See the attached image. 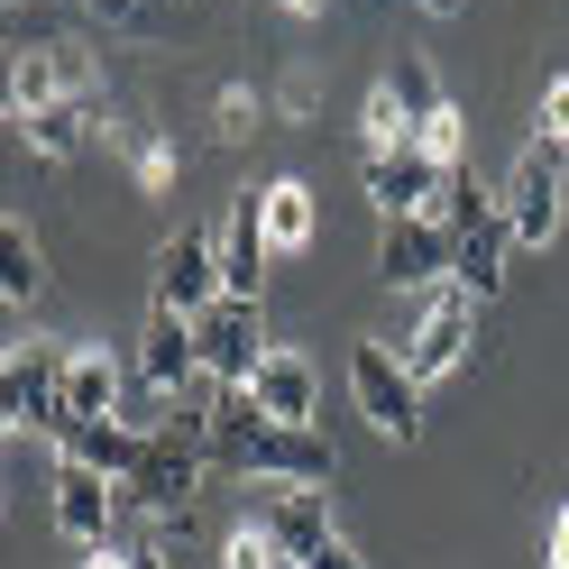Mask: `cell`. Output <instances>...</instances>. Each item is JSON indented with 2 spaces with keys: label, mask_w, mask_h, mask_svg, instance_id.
Segmentation results:
<instances>
[{
  "label": "cell",
  "mask_w": 569,
  "mask_h": 569,
  "mask_svg": "<svg viewBox=\"0 0 569 569\" xmlns=\"http://www.w3.org/2000/svg\"><path fill=\"white\" fill-rule=\"evenodd\" d=\"M202 469H211V413H174L166 432H148V459L129 469L120 506H129V515H148V523H174V532H184L193 496H202Z\"/></svg>",
  "instance_id": "1"
},
{
  "label": "cell",
  "mask_w": 569,
  "mask_h": 569,
  "mask_svg": "<svg viewBox=\"0 0 569 569\" xmlns=\"http://www.w3.org/2000/svg\"><path fill=\"white\" fill-rule=\"evenodd\" d=\"M258 523L276 532V551L295 569H359V542H349L340 515H331V487H276L258 506Z\"/></svg>",
  "instance_id": "2"
},
{
  "label": "cell",
  "mask_w": 569,
  "mask_h": 569,
  "mask_svg": "<svg viewBox=\"0 0 569 569\" xmlns=\"http://www.w3.org/2000/svg\"><path fill=\"white\" fill-rule=\"evenodd\" d=\"M64 368H74V349L56 340H19L10 368H0V413H10V432H64L74 422V405H64Z\"/></svg>",
  "instance_id": "3"
},
{
  "label": "cell",
  "mask_w": 569,
  "mask_h": 569,
  "mask_svg": "<svg viewBox=\"0 0 569 569\" xmlns=\"http://www.w3.org/2000/svg\"><path fill=\"white\" fill-rule=\"evenodd\" d=\"M349 386H359V413H368L396 450H413V441H422V377L405 368V349L359 340V349H349Z\"/></svg>",
  "instance_id": "4"
},
{
  "label": "cell",
  "mask_w": 569,
  "mask_h": 569,
  "mask_svg": "<svg viewBox=\"0 0 569 569\" xmlns=\"http://www.w3.org/2000/svg\"><path fill=\"white\" fill-rule=\"evenodd\" d=\"M560 211H569V148L551 138H523L515 148V174H506V221L523 248H551L560 239Z\"/></svg>",
  "instance_id": "5"
},
{
  "label": "cell",
  "mask_w": 569,
  "mask_h": 569,
  "mask_svg": "<svg viewBox=\"0 0 569 569\" xmlns=\"http://www.w3.org/2000/svg\"><path fill=\"white\" fill-rule=\"evenodd\" d=\"M193 340H202V377H211V386H258V368L276 359L267 312L248 303V295H221V303L193 322Z\"/></svg>",
  "instance_id": "6"
},
{
  "label": "cell",
  "mask_w": 569,
  "mask_h": 569,
  "mask_svg": "<svg viewBox=\"0 0 569 569\" xmlns=\"http://www.w3.org/2000/svg\"><path fill=\"white\" fill-rule=\"evenodd\" d=\"M157 312H184V322H202L211 303H221V239L211 230H174L157 239Z\"/></svg>",
  "instance_id": "7"
},
{
  "label": "cell",
  "mask_w": 569,
  "mask_h": 569,
  "mask_svg": "<svg viewBox=\"0 0 569 569\" xmlns=\"http://www.w3.org/2000/svg\"><path fill=\"white\" fill-rule=\"evenodd\" d=\"M450 239H459L450 284H469V303H496V295H506V258L523 248V239H515V221H506V193H487V202H478Z\"/></svg>",
  "instance_id": "8"
},
{
  "label": "cell",
  "mask_w": 569,
  "mask_h": 569,
  "mask_svg": "<svg viewBox=\"0 0 569 569\" xmlns=\"http://www.w3.org/2000/svg\"><path fill=\"white\" fill-rule=\"evenodd\" d=\"M239 469L248 478H276V487H331L340 478V450L312 432V422H267V432L239 450Z\"/></svg>",
  "instance_id": "9"
},
{
  "label": "cell",
  "mask_w": 569,
  "mask_h": 569,
  "mask_svg": "<svg viewBox=\"0 0 569 569\" xmlns=\"http://www.w3.org/2000/svg\"><path fill=\"white\" fill-rule=\"evenodd\" d=\"M469 284H432V303H422V322L405 331V368L422 377V386H441L459 359H469Z\"/></svg>",
  "instance_id": "10"
},
{
  "label": "cell",
  "mask_w": 569,
  "mask_h": 569,
  "mask_svg": "<svg viewBox=\"0 0 569 569\" xmlns=\"http://www.w3.org/2000/svg\"><path fill=\"white\" fill-rule=\"evenodd\" d=\"M450 258H459V239H450V221H432V211H413V221H386L377 230V276L386 284H441L450 276Z\"/></svg>",
  "instance_id": "11"
},
{
  "label": "cell",
  "mask_w": 569,
  "mask_h": 569,
  "mask_svg": "<svg viewBox=\"0 0 569 569\" xmlns=\"http://www.w3.org/2000/svg\"><path fill=\"white\" fill-rule=\"evenodd\" d=\"M441 184H450V174L422 157L413 138H405V148H368V202H377V221H413V211H432Z\"/></svg>",
  "instance_id": "12"
},
{
  "label": "cell",
  "mask_w": 569,
  "mask_h": 569,
  "mask_svg": "<svg viewBox=\"0 0 569 569\" xmlns=\"http://www.w3.org/2000/svg\"><path fill=\"white\" fill-rule=\"evenodd\" d=\"M120 515H129V506H120V478H101V469H64V459H56V532H64V542L101 551Z\"/></svg>",
  "instance_id": "13"
},
{
  "label": "cell",
  "mask_w": 569,
  "mask_h": 569,
  "mask_svg": "<svg viewBox=\"0 0 569 569\" xmlns=\"http://www.w3.org/2000/svg\"><path fill=\"white\" fill-rule=\"evenodd\" d=\"M193 368H202V340H193V322H184V312H148V331H138V386L174 405Z\"/></svg>",
  "instance_id": "14"
},
{
  "label": "cell",
  "mask_w": 569,
  "mask_h": 569,
  "mask_svg": "<svg viewBox=\"0 0 569 569\" xmlns=\"http://www.w3.org/2000/svg\"><path fill=\"white\" fill-rule=\"evenodd\" d=\"M211 239H221V295H248V303H258L267 258H276V248H267V221H258V193H239L230 221L211 230Z\"/></svg>",
  "instance_id": "15"
},
{
  "label": "cell",
  "mask_w": 569,
  "mask_h": 569,
  "mask_svg": "<svg viewBox=\"0 0 569 569\" xmlns=\"http://www.w3.org/2000/svg\"><path fill=\"white\" fill-rule=\"evenodd\" d=\"M56 459H64V469H101V478L129 487V469L148 459V432H129V422H64Z\"/></svg>",
  "instance_id": "16"
},
{
  "label": "cell",
  "mask_w": 569,
  "mask_h": 569,
  "mask_svg": "<svg viewBox=\"0 0 569 569\" xmlns=\"http://www.w3.org/2000/svg\"><path fill=\"white\" fill-rule=\"evenodd\" d=\"M258 221H267V248H276V258H303L312 230H322L312 184H303V174H276V184H258Z\"/></svg>",
  "instance_id": "17"
},
{
  "label": "cell",
  "mask_w": 569,
  "mask_h": 569,
  "mask_svg": "<svg viewBox=\"0 0 569 569\" xmlns=\"http://www.w3.org/2000/svg\"><path fill=\"white\" fill-rule=\"evenodd\" d=\"M248 396L267 405V422H312V413H322V377H312V359L276 349V359L258 368V386H248Z\"/></svg>",
  "instance_id": "18"
},
{
  "label": "cell",
  "mask_w": 569,
  "mask_h": 569,
  "mask_svg": "<svg viewBox=\"0 0 569 569\" xmlns=\"http://www.w3.org/2000/svg\"><path fill=\"white\" fill-rule=\"evenodd\" d=\"M64 405H74V422H120V359H111V349H74Z\"/></svg>",
  "instance_id": "19"
},
{
  "label": "cell",
  "mask_w": 569,
  "mask_h": 569,
  "mask_svg": "<svg viewBox=\"0 0 569 569\" xmlns=\"http://www.w3.org/2000/svg\"><path fill=\"white\" fill-rule=\"evenodd\" d=\"M19 138H28V157H47V166H74V157L92 148V111H83V101L28 111V120H19Z\"/></svg>",
  "instance_id": "20"
},
{
  "label": "cell",
  "mask_w": 569,
  "mask_h": 569,
  "mask_svg": "<svg viewBox=\"0 0 569 569\" xmlns=\"http://www.w3.org/2000/svg\"><path fill=\"white\" fill-rule=\"evenodd\" d=\"M0 295H10V303H38L47 295V248H38V230H28L19 211L0 221Z\"/></svg>",
  "instance_id": "21"
},
{
  "label": "cell",
  "mask_w": 569,
  "mask_h": 569,
  "mask_svg": "<svg viewBox=\"0 0 569 569\" xmlns=\"http://www.w3.org/2000/svg\"><path fill=\"white\" fill-rule=\"evenodd\" d=\"M64 101V83H56V56L47 47H19L10 56V120H28V111H56Z\"/></svg>",
  "instance_id": "22"
},
{
  "label": "cell",
  "mask_w": 569,
  "mask_h": 569,
  "mask_svg": "<svg viewBox=\"0 0 569 569\" xmlns=\"http://www.w3.org/2000/svg\"><path fill=\"white\" fill-rule=\"evenodd\" d=\"M267 111H276L267 92H248V83H221V92H211V138H221V148H248V138L267 129Z\"/></svg>",
  "instance_id": "23"
},
{
  "label": "cell",
  "mask_w": 569,
  "mask_h": 569,
  "mask_svg": "<svg viewBox=\"0 0 569 569\" xmlns=\"http://www.w3.org/2000/svg\"><path fill=\"white\" fill-rule=\"evenodd\" d=\"M111 148L138 166V184H148V193H166V184H174V148H166L148 120H111Z\"/></svg>",
  "instance_id": "24"
},
{
  "label": "cell",
  "mask_w": 569,
  "mask_h": 569,
  "mask_svg": "<svg viewBox=\"0 0 569 569\" xmlns=\"http://www.w3.org/2000/svg\"><path fill=\"white\" fill-rule=\"evenodd\" d=\"M413 148L432 157L441 174H459V157H469V111H459V101H441V111H432V120L413 129Z\"/></svg>",
  "instance_id": "25"
},
{
  "label": "cell",
  "mask_w": 569,
  "mask_h": 569,
  "mask_svg": "<svg viewBox=\"0 0 569 569\" xmlns=\"http://www.w3.org/2000/svg\"><path fill=\"white\" fill-rule=\"evenodd\" d=\"M386 83H396V101H405V120H413V129H422V120H432L441 101H450V92H441V74H432V56H405Z\"/></svg>",
  "instance_id": "26"
},
{
  "label": "cell",
  "mask_w": 569,
  "mask_h": 569,
  "mask_svg": "<svg viewBox=\"0 0 569 569\" xmlns=\"http://www.w3.org/2000/svg\"><path fill=\"white\" fill-rule=\"evenodd\" d=\"M83 19H101V28H120V38H157L166 28V0H74Z\"/></svg>",
  "instance_id": "27"
},
{
  "label": "cell",
  "mask_w": 569,
  "mask_h": 569,
  "mask_svg": "<svg viewBox=\"0 0 569 569\" xmlns=\"http://www.w3.org/2000/svg\"><path fill=\"white\" fill-rule=\"evenodd\" d=\"M359 138H368V148H405V138H413V120H405L396 83H377V92H368V111H359Z\"/></svg>",
  "instance_id": "28"
},
{
  "label": "cell",
  "mask_w": 569,
  "mask_h": 569,
  "mask_svg": "<svg viewBox=\"0 0 569 569\" xmlns=\"http://www.w3.org/2000/svg\"><path fill=\"white\" fill-rule=\"evenodd\" d=\"M47 56H56V83H64V101H83V111H92V101H101V74H92V56L74 47V38H38Z\"/></svg>",
  "instance_id": "29"
},
{
  "label": "cell",
  "mask_w": 569,
  "mask_h": 569,
  "mask_svg": "<svg viewBox=\"0 0 569 569\" xmlns=\"http://www.w3.org/2000/svg\"><path fill=\"white\" fill-rule=\"evenodd\" d=\"M221 569H295V560L276 551V532H267V523H239L230 542H221Z\"/></svg>",
  "instance_id": "30"
},
{
  "label": "cell",
  "mask_w": 569,
  "mask_h": 569,
  "mask_svg": "<svg viewBox=\"0 0 569 569\" xmlns=\"http://www.w3.org/2000/svg\"><path fill=\"white\" fill-rule=\"evenodd\" d=\"M276 111H284V120H312V111H322V83H312L303 64H295V74L276 83Z\"/></svg>",
  "instance_id": "31"
},
{
  "label": "cell",
  "mask_w": 569,
  "mask_h": 569,
  "mask_svg": "<svg viewBox=\"0 0 569 569\" xmlns=\"http://www.w3.org/2000/svg\"><path fill=\"white\" fill-rule=\"evenodd\" d=\"M532 138L569 148V74H551V92H542V129H532Z\"/></svg>",
  "instance_id": "32"
},
{
  "label": "cell",
  "mask_w": 569,
  "mask_h": 569,
  "mask_svg": "<svg viewBox=\"0 0 569 569\" xmlns=\"http://www.w3.org/2000/svg\"><path fill=\"white\" fill-rule=\"evenodd\" d=\"M551 569H569V506L551 515Z\"/></svg>",
  "instance_id": "33"
},
{
  "label": "cell",
  "mask_w": 569,
  "mask_h": 569,
  "mask_svg": "<svg viewBox=\"0 0 569 569\" xmlns=\"http://www.w3.org/2000/svg\"><path fill=\"white\" fill-rule=\"evenodd\" d=\"M83 569H129V551H111V542H101V551H83Z\"/></svg>",
  "instance_id": "34"
},
{
  "label": "cell",
  "mask_w": 569,
  "mask_h": 569,
  "mask_svg": "<svg viewBox=\"0 0 569 569\" xmlns=\"http://www.w3.org/2000/svg\"><path fill=\"white\" fill-rule=\"evenodd\" d=\"M129 569H174V560H166V551L148 542V551H129Z\"/></svg>",
  "instance_id": "35"
},
{
  "label": "cell",
  "mask_w": 569,
  "mask_h": 569,
  "mask_svg": "<svg viewBox=\"0 0 569 569\" xmlns=\"http://www.w3.org/2000/svg\"><path fill=\"white\" fill-rule=\"evenodd\" d=\"M284 10H295V19H322V0H284Z\"/></svg>",
  "instance_id": "36"
}]
</instances>
